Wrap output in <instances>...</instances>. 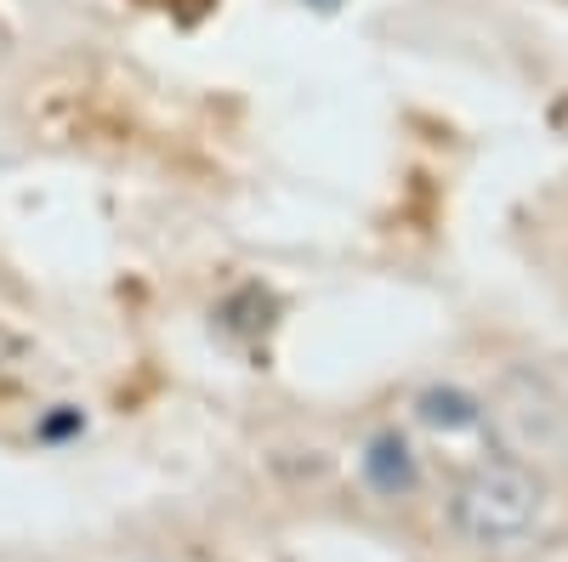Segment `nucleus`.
<instances>
[{
	"label": "nucleus",
	"instance_id": "f257e3e1",
	"mask_svg": "<svg viewBox=\"0 0 568 562\" xmlns=\"http://www.w3.org/2000/svg\"><path fill=\"white\" fill-rule=\"evenodd\" d=\"M546 511V483L524 460H484L460 478L449 500V523L478 551H511L524 545Z\"/></svg>",
	"mask_w": 568,
	"mask_h": 562
},
{
	"label": "nucleus",
	"instance_id": "f03ea898",
	"mask_svg": "<svg viewBox=\"0 0 568 562\" xmlns=\"http://www.w3.org/2000/svg\"><path fill=\"white\" fill-rule=\"evenodd\" d=\"M364 483L387 500H398L420 483V466H415V449H409L404 432H375L364 443Z\"/></svg>",
	"mask_w": 568,
	"mask_h": 562
},
{
	"label": "nucleus",
	"instance_id": "7ed1b4c3",
	"mask_svg": "<svg viewBox=\"0 0 568 562\" xmlns=\"http://www.w3.org/2000/svg\"><path fill=\"white\" fill-rule=\"evenodd\" d=\"M415 415L433 432H478L484 427V403L471 392H460V387H426L415 398Z\"/></svg>",
	"mask_w": 568,
	"mask_h": 562
},
{
	"label": "nucleus",
	"instance_id": "20e7f679",
	"mask_svg": "<svg viewBox=\"0 0 568 562\" xmlns=\"http://www.w3.org/2000/svg\"><path fill=\"white\" fill-rule=\"evenodd\" d=\"M267 324H273V296L256 290V285L233 290V296L222 302V330H227V336H262Z\"/></svg>",
	"mask_w": 568,
	"mask_h": 562
},
{
	"label": "nucleus",
	"instance_id": "39448f33",
	"mask_svg": "<svg viewBox=\"0 0 568 562\" xmlns=\"http://www.w3.org/2000/svg\"><path fill=\"white\" fill-rule=\"evenodd\" d=\"M74 432H85V415H80V409H69V403H58V415H45V420H40V438H45V443L74 438Z\"/></svg>",
	"mask_w": 568,
	"mask_h": 562
},
{
	"label": "nucleus",
	"instance_id": "423d86ee",
	"mask_svg": "<svg viewBox=\"0 0 568 562\" xmlns=\"http://www.w3.org/2000/svg\"><path fill=\"white\" fill-rule=\"evenodd\" d=\"M313 7H318V12H336V7H342V0H313Z\"/></svg>",
	"mask_w": 568,
	"mask_h": 562
}]
</instances>
